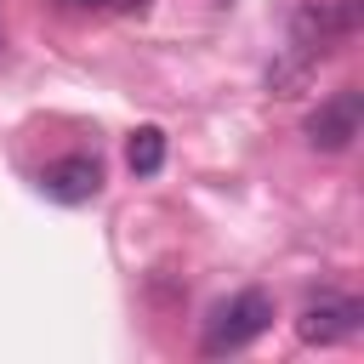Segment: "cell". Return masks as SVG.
<instances>
[{"instance_id": "obj_1", "label": "cell", "mask_w": 364, "mask_h": 364, "mask_svg": "<svg viewBox=\"0 0 364 364\" xmlns=\"http://www.w3.org/2000/svg\"><path fill=\"white\" fill-rule=\"evenodd\" d=\"M267 324H273V296H267V290H239L233 301H222V307L210 313V324H205V353H210V358L239 353V347H250Z\"/></svg>"}, {"instance_id": "obj_2", "label": "cell", "mask_w": 364, "mask_h": 364, "mask_svg": "<svg viewBox=\"0 0 364 364\" xmlns=\"http://www.w3.org/2000/svg\"><path fill=\"white\" fill-rule=\"evenodd\" d=\"M358 125H364V102H358L353 85H341L336 97H324V102L307 114V142H313L318 154H341V148H353Z\"/></svg>"}, {"instance_id": "obj_3", "label": "cell", "mask_w": 364, "mask_h": 364, "mask_svg": "<svg viewBox=\"0 0 364 364\" xmlns=\"http://www.w3.org/2000/svg\"><path fill=\"white\" fill-rule=\"evenodd\" d=\"M358 330H364V307H358L353 296H318V301H307L301 318H296V336L313 341V347L347 341V336H358Z\"/></svg>"}, {"instance_id": "obj_4", "label": "cell", "mask_w": 364, "mask_h": 364, "mask_svg": "<svg viewBox=\"0 0 364 364\" xmlns=\"http://www.w3.org/2000/svg\"><path fill=\"white\" fill-rule=\"evenodd\" d=\"M97 188H102V165L91 154H68L40 171V193L57 205H85V199H97Z\"/></svg>"}, {"instance_id": "obj_5", "label": "cell", "mask_w": 364, "mask_h": 364, "mask_svg": "<svg viewBox=\"0 0 364 364\" xmlns=\"http://www.w3.org/2000/svg\"><path fill=\"white\" fill-rule=\"evenodd\" d=\"M125 165H131V176H154L165 165V131L159 125H136L131 142H125Z\"/></svg>"}, {"instance_id": "obj_6", "label": "cell", "mask_w": 364, "mask_h": 364, "mask_svg": "<svg viewBox=\"0 0 364 364\" xmlns=\"http://www.w3.org/2000/svg\"><path fill=\"white\" fill-rule=\"evenodd\" d=\"M63 6H74V11H85V6H102V0H63Z\"/></svg>"}]
</instances>
